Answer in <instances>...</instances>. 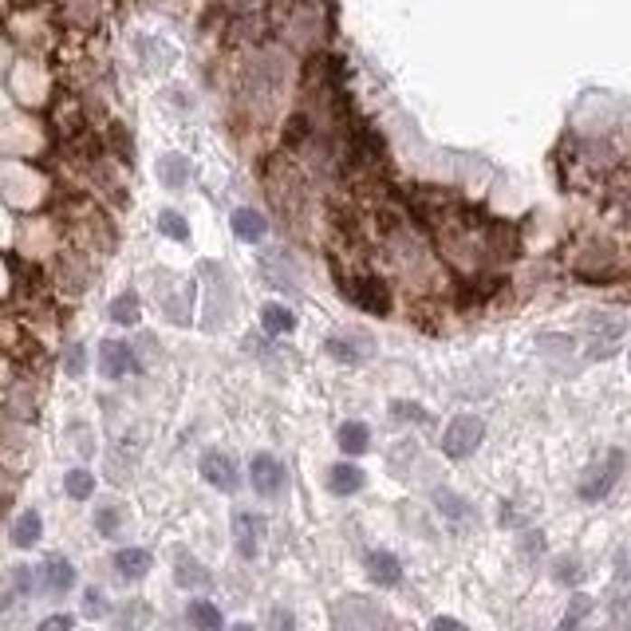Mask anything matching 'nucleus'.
I'll use <instances>...</instances> for the list:
<instances>
[{
  "label": "nucleus",
  "instance_id": "35",
  "mask_svg": "<svg viewBox=\"0 0 631 631\" xmlns=\"http://www.w3.org/2000/svg\"><path fill=\"white\" fill-rule=\"evenodd\" d=\"M627 359H631V355H627Z\"/></svg>",
  "mask_w": 631,
  "mask_h": 631
},
{
  "label": "nucleus",
  "instance_id": "23",
  "mask_svg": "<svg viewBox=\"0 0 631 631\" xmlns=\"http://www.w3.org/2000/svg\"><path fill=\"white\" fill-rule=\"evenodd\" d=\"M63 489H68V497H75V502H87V497L95 494V477L87 470H68V477H63Z\"/></svg>",
  "mask_w": 631,
  "mask_h": 631
},
{
  "label": "nucleus",
  "instance_id": "3",
  "mask_svg": "<svg viewBox=\"0 0 631 631\" xmlns=\"http://www.w3.org/2000/svg\"><path fill=\"white\" fill-rule=\"evenodd\" d=\"M249 482L260 497H277L280 489H285V466H280L273 454H257L253 462H249Z\"/></svg>",
  "mask_w": 631,
  "mask_h": 631
},
{
  "label": "nucleus",
  "instance_id": "8",
  "mask_svg": "<svg viewBox=\"0 0 631 631\" xmlns=\"http://www.w3.org/2000/svg\"><path fill=\"white\" fill-rule=\"evenodd\" d=\"M367 576H372V584H379V589H395L402 580V564L395 552L375 549V552H367Z\"/></svg>",
  "mask_w": 631,
  "mask_h": 631
},
{
  "label": "nucleus",
  "instance_id": "13",
  "mask_svg": "<svg viewBox=\"0 0 631 631\" xmlns=\"http://www.w3.org/2000/svg\"><path fill=\"white\" fill-rule=\"evenodd\" d=\"M40 532H43L40 513H36V509H24V513L16 517V525H13V545H16V549L40 545Z\"/></svg>",
  "mask_w": 631,
  "mask_h": 631
},
{
  "label": "nucleus",
  "instance_id": "15",
  "mask_svg": "<svg viewBox=\"0 0 631 631\" xmlns=\"http://www.w3.org/2000/svg\"><path fill=\"white\" fill-rule=\"evenodd\" d=\"M335 438H340V450H344V454L359 458V454H367V446H372V430H367L363 422H344Z\"/></svg>",
  "mask_w": 631,
  "mask_h": 631
},
{
  "label": "nucleus",
  "instance_id": "19",
  "mask_svg": "<svg viewBox=\"0 0 631 631\" xmlns=\"http://www.w3.org/2000/svg\"><path fill=\"white\" fill-rule=\"evenodd\" d=\"M265 217H260L257 210H237L233 213V233L241 237V241H260V237H265Z\"/></svg>",
  "mask_w": 631,
  "mask_h": 631
},
{
  "label": "nucleus",
  "instance_id": "18",
  "mask_svg": "<svg viewBox=\"0 0 631 631\" xmlns=\"http://www.w3.org/2000/svg\"><path fill=\"white\" fill-rule=\"evenodd\" d=\"M260 328H265L268 335H285L297 328V316H292L288 308H280V304H265L260 308Z\"/></svg>",
  "mask_w": 631,
  "mask_h": 631
},
{
  "label": "nucleus",
  "instance_id": "11",
  "mask_svg": "<svg viewBox=\"0 0 631 631\" xmlns=\"http://www.w3.org/2000/svg\"><path fill=\"white\" fill-rule=\"evenodd\" d=\"M71 584H75L71 560H63V557H48V560H43V589H48L52 596L71 592Z\"/></svg>",
  "mask_w": 631,
  "mask_h": 631
},
{
  "label": "nucleus",
  "instance_id": "21",
  "mask_svg": "<svg viewBox=\"0 0 631 631\" xmlns=\"http://www.w3.org/2000/svg\"><path fill=\"white\" fill-rule=\"evenodd\" d=\"M434 505H438L450 521H466V517H470V502L458 497L454 489H434Z\"/></svg>",
  "mask_w": 631,
  "mask_h": 631
},
{
  "label": "nucleus",
  "instance_id": "9",
  "mask_svg": "<svg viewBox=\"0 0 631 631\" xmlns=\"http://www.w3.org/2000/svg\"><path fill=\"white\" fill-rule=\"evenodd\" d=\"M347 297H352L359 308H367L375 316L391 312V297H387V288L379 285V280H355V285H347Z\"/></svg>",
  "mask_w": 631,
  "mask_h": 631
},
{
  "label": "nucleus",
  "instance_id": "26",
  "mask_svg": "<svg viewBox=\"0 0 631 631\" xmlns=\"http://www.w3.org/2000/svg\"><path fill=\"white\" fill-rule=\"evenodd\" d=\"M83 616L87 619H103L107 616V596L99 589H87L83 592Z\"/></svg>",
  "mask_w": 631,
  "mask_h": 631
},
{
  "label": "nucleus",
  "instance_id": "33",
  "mask_svg": "<svg viewBox=\"0 0 631 631\" xmlns=\"http://www.w3.org/2000/svg\"><path fill=\"white\" fill-rule=\"evenodd\" d=\"M430 631H466V624H462V619H454V616H438L430 624Z\"/></svg>",
  "mask_w": 631,
  "mask_h": 631
},
{
  "label": "nucleus",
  "instance_id": "27",
  "mask_svg": "<svg viewBox=\"0 0 631 631\" xmlns=\"http://www.w3.org/2000/svg\"><path fill=\"white\" fill-rule=\"evenodd\" d=\"M95 529H99L103 537H115V532H118V509L115 505L99 509V513H95Z\"/></svg>",
  "mask_w": 631,
  "mask_h": 631
},
{
  "label": "nucleus",
  "instance_id": "5",
  "mask_svg": "<svg viewBox=\"0 0 631 631\" xmlns=\"http://www.w3.org/2000/svg\"><path fill=\"white\" fill-rule=\"evenodd\" d=\"M233 541H237V552H241L245 560H257L260 557V541H265V525H260V517L249 513V509H241V513L233 517Z\"/></svg>",
  "mask_w": 631,
  "mask_h": 631
},
{
  "label": "nucleus",
  "instance_id": "10",
  "mask_svg": "<svg viewBox=\"0 0 631 631\" xmlns=\"http://www.w3.org/2000/svg\"><path fill=\"white\" fill-rule=\"evenodd\" d=\"M363 485H367V474L359 470L355 462H335L332 470H328V489H332L335 497H352Z\"/></svg>",
  "mask_w": 631,
  "mask_h": 631
},
{
  "label": "nucleus",
  "instance_id": "30",
  "mask_svg": "<svg viewBox=\"0 0 631 631\" xmlns=\"http://www.w3.org/2000/svg\"><path fill=\"white\" fill-rule=\"evenodd\" d=\"M36 631H71V616H63V612H56V616L40 619V627H36Z\"/></svg>",
  "mask_w": 631,
  "mask_h": 631
},
{
  "label": "nucleus",
  "instance_id": "6",
  "mask_svg": "<svg viewBox=\"0 0 631 631\" xmlns=\"http://www.w3.org/2000/svg\"><path fill=\"white\" fill-rule=\"evenodd\" d=\"M324 352H328L332 359H340V363H347V367H355V363H363V359L375 355V344L367 340L363 332H355V335H332V340L324 344Z\"/></svg>",
  "mask_w": 631,
  "mask_h": 631
},
{
  "label": "nucleus",
  "instance_id": "31",
  "mask_svg": "<svg viewBox=\"0 0 631 631\" xmlns=\"http://www.w3.org/2000/svg\"><path fill=\"white\" fill-rule=\"evenodd\" d=\"M557 580L576 584V580H580V564H576V560H560L557 564Z\"/></svg>",
  "mask_w": 631,
  "mask_h": 631
},
{
  "label": "nucleus",
  "instance_id": "16",
  "mask_svg": "<svg viewBox=\"0 0 631 631\" xmlns=\"http://www.w3.org/2000/svg\"><path fill=\"white\" fill-rule=\"evenodd\" d=\"M186 619L193 631H221V612H217V604H210V600H190Z\"/></svg>",
  "mask_w": 631,
  "mask_h": 631
},
{
  "label": "nucleus",
  "instance_id": "14",
  "mask_svg": "<svg viewBox=\"0 0 631 631\" xmlns=\"http://www.w3.org/2000/svg\"><path fill=\"white\" fill-rule=\"evenodd\" d=\"M174 580H178L182 589H202V584H210V572H205L190 552H178V560H174Z\"/></svg>",
  "mask_w": 631,
  "mask_h": 631
},
{
  "label": "nucleus",
  "instance_id": "2",
  "mask_svg": "<svg viewBox=\"0 0 631 631\" xmlns=\"http://www.w3.org/2000/svg\"><path fill=\"white\" fill-rule=\"evenodd\" d=\"M482 438H485V422L474 419V415H458L442 434V454H446V458H454V462L470 458L477 446H482Z\"/></svg>",
  "mask_w": 631,
  "mask_h": 631
},
{
  "label": "nucleus",
  "instance_id": "28",
  "mask_svg": "<svg viewBox=\"0 0 631 631\" xmlns=\"http://www.w3.org/2000/svg\"><path fill=\"white\" fill-rule=\"evenodd\" d=\"M268 631H297V619H292L288 607H273L268 612Z\"/></svg>",
  "mask_w": 631,
  "mask_h": 631
},
{
  "label": "nucleus",
  "instance_id": "34",
  "mask_svg": "<svg viewBox=\"0 0 631 631\" xmlns=\"http://www.w3.org/2000/svg\"><path fill=\"white\" fill-rule=\"evenodd\" d=\"M230 631H257V627H253V624H233Z\"/></svg>",
  "mask_w": 631,
  "mask_h": 631
},
{
  "label": "nucleus",
  "instance_id": "17",
  "mask_svg": "<svg viewBox=\"0 0 631 631\" xmlns=\"http://www.w3.org/2000/svg\"><path fill=\"white\" fill-rule=\"evenodd\" d=\"M150 624V604H143V600H130V604H123L115 612V627L118 631H143Z\"/></svg>",
  "mask_w": 631,
  "mask_h": 631
},
{
  "label": "nucleus",
  "instance_id": "4",
  "mask_svg": "<svg viewBox=\"0 0 631 631\" xmlns=\"http://www.w3.org/2000/svg\"><path fill=\"white\" fill-rule=\"evenodd\" d=\"M202 477L210 482L213 489H221V494H233L237 485H241V474H237V462L230 458V454L221 450H210L202 458Z\"/></svg>",
  "mask_w": 631,
  "mask_h": 631
},
{
  "label": "nucleus",
  "instance_id": "32",
  "mask_svg": "<svg viewBox=\"0 0 631 631\" xmlns=\"http://www.w3.org/2000/svg\"><path fill=\"white\" fill-rule=\"evenodd\" d=\"M395 415L415 419V422H427V410H422V407H410V402H395Z\"/></svg>",
  "mask_w": 631,
  "mask_h": 631
},
{
  "label": "nucleus",
  "instance_id": "1",
  "mask_svg": "<svg viewBox=\"0 0 631 631\" xmlns=\"http://www.w3.org/2000/svg\"><path fill=\"white\" fill-rule=\"evenodd\" d=\"M624 466H627V454L624 450H607L604 458L580 477V485H576L580 502H604V497L616 489L619 477H624Z\"/></svg>",
  "mask_w": 631,
  "mask_h": 631
},
{
  "label": "nucleus",
  "instance_id": "7",
  "mask_svg": "<svg viewBox=\"0 0 631 631\" xmlns=\"http://www.w3.org/2000/svg\"><path fill=\"white\" fill-rule=\"evenodd\" d=\"M130 367H135V352L123 340H103L99 344V372L107 379H123Z\"/></svg>",
  "mask_w": 631,
  "mask_h": 631
},
{
  "label": "nucleus",
  "instance_id": "25",
  "mask_svg": "<svg viewBox=\"0 0 631 631\" xmlns=\"http://www.w3.org/2000/svg\"><path fill=\"white\" fill-rule=\"evenodd\" d=\"M158 225H162V233H166V237H174V241H186V237H190V225L182 221V217L174 213V210L162 213V217H158Z\"/></svg>",
  "mask_w": 631,
  "mask_h": 631
},
{
  "label": "nucleus",
  "instance_id": "12",
  "mask_svg": "<svg viewBox=\"0 0 631 631\" xmlns=\"http://www.w3.org/2000/svg\"><path fill=\"white\" fill-rule=\"evenodd\" d=\"M150 552L146 549H118L115 552V569L118 576H127V580H138V576H146L150 572Z\"/></svg>",
  "mask_w": 631,
  "mask_h": 631
},
{
  "label": "nucleus",
  "instance_id": "22",
  "mask_svg": "<svg viewBox=\"0 0 631 631\" xmlns=\"http://www.w3.org/2000/svg\"><path fill=\"white\" fill-rule=\"evenodd\" d=\"M589 612H592V596H584V592H576L572 596V604H569V612H564V619H560V627L557 631H576L589 619Z\"/></svg>",
  "mask_w": 631,
  "mask_h": 631
},
{
  "label": "nucleus",
  "instance_id": "20",
  "mask_svg": "<svg viewBox=\"0 0 631 631\" xmlns=\"http://www.w3.org/2000/svg\"><path fill=\"white\" fill-rule=\"evenodd\" d=\"M158 174H162V182H166L170 190H178V186H186V178H190V162L182 155H166L158 162Z\"/></svg>",
  "mask_w": 631,
  "mask_h": 631
},
{
  "label": "nucleus",
  "instance_id": "29",
  "mask_svg": "<svg viewBox=\"0 0 631 631\" xmlns=\"http://www.w3.org/2000/svg\"><path fill=\"white\" fill-rule=\"evenodd\" d=\"M83 367H87L83 344H71V347H68V372H71V375H83Z\"/></svg>",
  "mask_w": 631,
  "mask_h": 631
},
{
  "label": "nucleus",
  "instance_id": "24",
  "mask_svg": "<svg viewBox=\"0 0 631 631\" xmlns=\"http://www.w3.org/2000/svg\"><path fill=\"white\" fill-rule=\"evenodd\" d=\"M111 320L127 324V328H130V324H138V297H135V292H123V297L111 304Z\"/></svg>",
  "mask_w": 631,
  "mask_h": 631
}]
</instances>
